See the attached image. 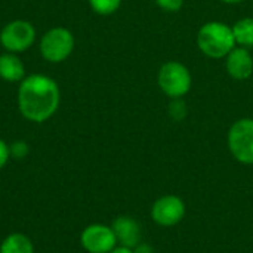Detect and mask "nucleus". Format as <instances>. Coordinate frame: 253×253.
I'll use <instances>...</instances> for the list:
<instances>
[{"instance_id": "f257e3e1", "label": "nucleus", "mask_w": 253, "mask_h": 253, "mask_svg": "<svg viewBox=\"0 0 253 253\" xmlns=\"http://www.w3.org/2000/svg\"><path fill=\"white\" fill-rule=\"evenodd\" d=\"M21 116L31 123H44L59 108L61 90L58 83L46 74H30L19 82L16 95Z\"/></svg>"}, {"instance_id": "f03ea898", "label": "nucleus", "mask_w": 253, "mask_h": 253, "mask_svg": "<svg viewBox=\"0 0 253 253\" xmlns=\"http://www.w3.org/2000/svg\"><path fill=\"white\" fill-rule=\"evenodd\" d=\"M197 46L209 58H225L236 47L233 28L218 21L206 22L197 33Z\"/></svg>"}, {"instance_id": "7ed1b4c3", "label": "nucleus", "mask_w": 253, "mask_h": 253, "mask_svg": "<svg viewBox=\"0 0 253 253\" xmlns=\"http://www.w3.org/2000/svg\"><path fill=\"white\" fill-rule=\"evenodd\" d=\"M76 46L73 33L65 27H53L47 30L39 43L40 55L50 64H59L70 58Z\"/></svg>"}, {"instance_id": "20e7f679", "label": "nucleus", "mask_w": 253, "mask_h": 253, "mask_svg": "<svg viewBox=\"0 0 253 253\" xmlns=\"http://www.w3.org/2000/svg\"><path fill=\"white\" fill-rule=\"evenodd\" d=\"M157 82L163 93L170 99H173V98H182L190 92L193 84V77L190 70L184 64L178 61H169L160 67Z\"/></svg>"}, {"instance_id": "39448f33", "label": "nucleus", "mask_w": 253, "mask_h": 253, "mask_svg": "<svg viewBox=\"0 0 253 253\" xmlns=\"http://www.w3.org/2000/svg\"><path fill=\"white\" fill-rule=\"evenodd\" d=\"M36 28L27 19H13L7 22L0 31V44L6 52L22 53L27 52L36 42Z\"/></svg>"}, {"instance_id": "423d86ee", "label": "nucleus", "mask_w": 253, "mask_h": 253, "mask_svg": "<svg viewBox=\"0 0 253 253\" xmlns=\"http://www.w3.org/2000/svg\"><path fill=\"white\" fill-rule=\"evenodd\" d=\"M228 148L233 157L243 163L253 165V119H240L228 130Z\"/></svg>"}, {"instance_id": "0eeeda50", "label": "nucleus", "mask_w": 253, "mask_h": 253, "mask_svg": "<svg viewBox=\"0 0 253 253\" xmlns=\"http://www.w3.org/2000/svg\"><path fill=\"white\" fill-rule=\"evenodd\" d=\"M80 246L87 253H110L119 243L111 225L90 224L80 233Z\"/></svg>"}, {"instance_id": "6e6552de", "label": "nucleus", "mask_w": 253, "mask_h": 253, "mask_svg": "<svg viewBox=\"0 0 253 253\" xmlns=\"http://www.w3.org/2000/svg\"><path fill=\"white\" fill-rule=\"evenodd\" d=\"M185 216V203L181 197L166 194L157 199L151 208V218L160 227H173Z\"/></svg>"}, {"instance_id": "1a4fd4ad", "label": "nucleus", "mask_w": 253, "mask_h": 253, "mask_svg": "<svg viewBox=\"0 0 253 253\" xmlns=\"http://www.w3.org/2000/svg\"><path fill=\"white\" fill-rule=\"evenodd\" d=\"M227 73L236 80H246L253 74V58L246 47H234L225 56Z\"/></svg>"}, {"instance_id": "9d476101", "label": "nucleus", "mask_w": 253, "mask_h": 253, "mask_svg": "<svg viewBox=\"0 0 253 253\" xmlns=\"http://www.w3.org/2000/svg\"><path fill=\"white\" fill-rule=\"evenodd\" d=\"M111 228L116 234L119 246L133 249L136 245L141 243V227L132 216H117L111 222Z\"/></svg>"}, {"instance_id": "9b49d317", "label": "nucleus", "mask_w": 253, "mask_h": 253, "mask_svg": "<svg viewBox=\"0 0 253 253\" xmlns=\"http://www.w3.org/2000/svg\"><path fill=\"white\" fill-rule=\"evenodd\" d=\"M25 77V67L18 53L4 52L0 55V79L9 83H18Z\"/></svg>"}, {"instance_id": "f8f14e48", "label": "nucleus", "mask_w": 253, "mask_h": 253, "mask_svg": "<svg viewBox=\"0 0 253 253\" xmlns=\"http://www.w3.org/2000/svg\"><path fill=\"white\" fill-rule=\"evenodd\" d=\"M0 253H34V243L24 233H10L1 240Z\"/></svg>"}, {"instance_id": "ddd939ff", "label": "nucleus", "mask_w": 253, "mask_h": 253, "mask_svg": "<svg viewBox=\"0 0 253 253\" xmlns=\"http://www.w3.org/2000/svg\"><path fill=\"white\" fill-rule=\"evenodd\" d=\"M233 34L236 39V44L252 49L253 47V18L239 19L233 27Z\"/></svg>"}, {"instance_id": "4468645a", "label": "nucleus", "mask_w": 253, "mask_h": 253, "mask_svg": "<svg viewBox=\"0 0 253 253\" xmlns=\"http://www.w3.org/2000/svg\"><path fill=\"white\" fill-rule=\"evenodd\" d=\"M92 10L98 15H113L122 6V0H87Z\"/></svg>"}, {"instance_id": "2eb2a0df", "label": "nucleus", "mask_w": 253, "mask_h": 253, "mask_svg": "<svg viewBox=\"0 0 253 253\" xmlns=\"http://www.w3.org/2000/svg\"><path fill=\"white\" fill-rule=\"evenodd\" d=\"M168 111L170 119H173L175 122H181L187 117V105L182 98H173L172 102L169 104Z\"/></svg>"}, {"instance_id": "dca6fc26", "label": "nucleus", "mask_w": 253, "mask_h": 253, "mask_svg": "<svg viewBox=\"0 0 253 253\" xmlns=\"http://www.w3.org/2000/svg\"><path fill=\"white\" fill-rule=\"evenodd\" d=\"M9 151H10V159L22 160L30 154V145H28V142L18 139V141H13L12 144H9Z\"/></svg>"}, {"instance_id": "f3484780", "label": "nucleus", "mask_w": 253, "mask_h": 253, "mask_svg": "<svg viewBox=\"0 0 253 253\" xmlns=\"http://www.w3.org/2000/svg\"><path fill=\"white\" fill-rule=\"evenodd\" d=\"M159 7L166 12H178L184 6V0H154Z\"/></svg>"}, {"instance_id": "a211bd4d", "label": "nucleus", "mask_w": 253, "mask_h": 253, "mask_svg": "<svg viewBox=\"0 0 253 253\" xmlns=\"http://www.w3.org/2000/svg\"><path fill=\"white\" fill-rule=\"evenodd\" d=\"M10 160V151H9V144L0 138V170L9 163Z\"/></svg>"}, {"instance_id": "6ab92c4d", "label": "nucleus", "mask_w": 253, "mask_h": 253, "mask_svg": "<svg viewBox=\"0 0 253 253\" xmlns=\"http://www.w3.org/2000/svg\"><path fill=\"white\" fill-rule=\"evenodd\" d=\"M133 253H154L153 252V248L150 246V245H147V243H139V245H136L133 249Z\"/></svg>"}, {"instance_id": "aec40b11", "label": "nucleus", "mask_w": 253, "mask_h": 253, "mask_svg": "<svg viewBox=\"0 0 253 253\" xmlns=\"http://www.w3.org/2000/svg\"><path fill=\"white\" fill-rule=\"evenodd\" d=\"M110 253H133V251L129 249V248H125V246H117V248H114Z\"/></svg>"}, {"instance_id": "412c9836", "label": "nucleus", "mask_w": 253, "mask_h": 253, "mask_svg": "<svg viewBox=\"0 0 253 253\" xmlns=\"http://www.w3.org/2000/svg\"><path fill=\"white\" fill-rule=\"evenodd\" d=\"M222 3H227V4H237V3H242L245 0H221Z\"/></svg>"}]
</instances>
